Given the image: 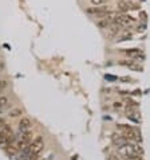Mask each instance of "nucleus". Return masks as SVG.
Instances as JSON below:
<instances>
[{"instance_id": "aec40b11", "label": "nucleus", "mask_w": 150, "mask_h": 160, "mask_svg": "<svg viewBox=\"0 0 150 160\" xmlns=\"http://www.w3.org/2000/svg\"><path fill=\"white\" fill-rule=\"evenodd\" d=\"M141 19H142V20L146 19V14H145V12H141Z\"/></svg>"}, {"instance_id": "9b49d317", "label": "nucleus", "mask_w": 150, "mask_h": 160, "mask_svg": "<svg viewBox=\"0 0 150 160\" xmlns=\"http://www.w3.org/2000/svg\"><path fill=\"white\" fill-rule=\"evenodd\" d=\"M118 9H119L121 12H126L130 9V4L127 3V1H125V0H121L119 3H118Z\"/></svg>"}, {"instance_id": "f3484780", "label": "nucleus", "mask_w": 150, "mask_h": 160, "mask_svg": "<svg viewBox=\"0 0 150 160\" xmlns=\"http://www.w3.org/2000/svg\"><path fill=\"white\" fill-rule=\"evenodd\" d=\"M114 108L115 109H122L123 108L122 102H119V101H115V102H114Z\"/></svg>"}, {"instance_id": "ddd939ff", "label": "nucleus", "mask_w": 150, "mask_h": 160, "mask_svg": "<svg viewBox=\"0 0 150 160\" xmlns=\"http://www.w3.org/2000/svg\"><path fill=\"white\" fill-rule=\"evenodd\" d=\"M96 24H98V27H99V28H109V26H110L111 23L107 20V19L103 18V20H99Z\"/></svg>"}, {"instance_id": "423d86ee", "label": "nucleus", "mask_w": 150, "mask_h": 160, "mask_svg": "<svg viewBox=\"0 0 150 160\" xmlns=\"http://www.w3.org/2000/svg\"><path fill=\"white\" fill-rule=\"evenodd\" d=\"M135 19L133 16H129L126 14H121V15H117V19H115V23L121 24V26H127L130 24L131 22H134Z\"/></svg>"}, {"instance_id": "412c9836", "label": "nucleus", "mask_w": 150, "mask_h": 160, "mask_svg": "<svg viewBox=\"0 0 150 160\" xmlns=\"http://www.w3.org/2000/svg\"><path fill=\"white\" fill-rule=\"evenodd\" d=\"M3 124H6V120L0 117V127H1V125H3Z\"/></svg>"}, {"instance_id": "f03ea898", "label": "nucleus", "mask_w": 150, "mask_h": 160, "mask_svg": "<svg viewBox=\"0 0 150 160\" xmlns=\"http://www.w3.org/2000/svg\"><path fill=\"white\" fill-rule=\"evenodd\" d=\"M46 147V143L44 139H43L42 135H38L32 139V141L28 144V147L24 151H21L20 154H31V155H40L43 152Z\"/></svg>"}, {"instance_id": "dca6fc26", "label": "nucleus", "mask_w": 150, "mask_h": 160, "mask_svg": "<svg viewBox=\"0 0 150 160\" xmlns=\"http://www.w3.org/2000/svg\"><path fill=\"white\" fill-rule=\"evenodd\" d=\"M106 1H107V0H91V4H93V6H102Z\"/></svg>"}, {"instance_id": "39448f33", "label": "nucleus", "mask_w": 150, "mask_h": 160, "mask_svg": "<svg viewBox=\"0 0 150 160\" xmlns=\"http://www.w3.org/2000/svg\"><path fill=\"white\" fill-rule=\"evenodd\" d=\"M111 141L114 143V145L118 148V147H121V145L126 144L129 140L126 139V136H125L123 133H113V135H111Z\"/></svg>"}, {"instance_id": "5701e85b", "label": "nucleus", "mask_w": 150, "mask_h": 160, "mask_svg": "<svg viewBox=\"0 0 150 160\" xmlns=\"http://www.w3.org/2000/svg\"><path fill=\"white\" fill-rule=\"evenodd\" d=\"M119 1H121V0H119Z\"/></svg>"}, {"instance_id": "6ab92c4d", "label": "nucleus", "mask_w": 150, "mask_h": 160, "mask_svg": "<svg viewBox=\"0 0 150 160\" xmlns=\"http://www.w3.org/2000/svg\"><path fill=\"white\" fill-rule=\"evenodd\" d=\"M109 160H119V157L114 156V155H110V157H109Z\"/></svg>"}, {"instance_id": "a211bd4d", "label": "nucleus", "mask_w": 150, "mask_h": 160, "mask_svg": "<svg viewBox=\"0 0 150 160\" xmlns=\"http://www.w3.org/2000/svg\"><path fill=\"white\" fill-rule=\"evenodd\" d=\"M4 67H6V65H4V62H1V61H0V73L3 71L4 70Z\"/></svg>"}, {"instance_id": "f8f14e48", "label": "nucleus", "mask_w": 150, "mask_h": 160, "mask_svg": "<svg viewBox=\"0 0 150 160\" xmlns=\"http://www.w3.org/2000/svg\"><path fill=\"white\" fill-rule=\"evenodd\" d=\"M8 105H9V97L4 96V94H0V109L6 108Z\"/></svg>"}, {"instance_id": "9d476101", "label": "nucleus", "mask_w": 150, "mask_h": 160, "mask_svg": "<svg viewBox=\"0 0 150 160\" xmlns=\"http://www.w3.org/2000/svg\"><path fill=\"white\" fill-rule=\"evenodd\" d=\"M8 144H11V143H9V140H8V137H7L6 135H4V133L0 130V148L4 149Z\"/></svg>"}, {"instance_id": "20e7f679", "label": "nucleus", "mask_w": 150, "mask_h": 160, "mask_svg": "<svg viewBox=\"0 0 150 160\" xmlns=\"http://www.w3.org/2000/svg\"><path fill=\"white\" fill-rule=\"evenodd\" d=\"M31 127H32V120H31L30 117H27V116H21L19 123H18V130L19 132L28 130V129H31Z\"/></svg>"}, {"instance_id": "6e6552de", "label": "nucleus", "mask_w": 150, "mask_h": 160, "mask_svg": "<svg viewBox=\"0 0 150 160\" xmlns=\"http://www.w3.org/2000/svg\"><path fill=\"white\" fill-rule=\"evenodd\" d=\"M123 53L130 58H139V55H141V50L139 48H125Z\"/></svg>"}, {"instance_id": "0eeeda50", "label": "nucleus", "mask_w": 150, "mask_h": 160, "mask_svg": "<svg viewBox=\"0 0 150 160\" xmlns=\"http://www.w3.org/2000/svg\"><path fill=\"white\" fill-rule=\"evenodd\" d=\"M24 113L23 108H20V106H16V108H12L11 110L8 112V117L9 118H18V117H21Z\"/></svg>"}, {"instance_id": "4be33fe9", "label": "nucleus", "mask_w": 150, "mask_h": 160, "mask_svg": "<svg viewBox=\"0 0 150 160\" xmlns=\"http://www.w3.org/2000/svg\"><path fill=\"white\" fill-rule=\"evenodd\" d=\"M43 160H50V159H43Z\"/></svg>"}, {"instance_id": "4468645a", "label": "nucleus", "mask_w": 150, "mask_h": 160, "mask_svg": "<svg viewBox=\"0 0 150 160\" xmlns=\"http://www.w3.org/2000/svg\"><path fill=\"white\" fill-rule=\"evenodd\" d=\"M8 81H7V79H0V94L3 93L4 90H6L7 88H8Z\"/></svg>"}, {"instance_id": "f257e3e1", "label": "nucleus", "mask_w": 150, "mask_h": 160, "mask_svg": "<svg viewBox=\"0 0 150 160\" xmlns=\"http://www.w3.org/2000/svg\"><path fill=\"white\" fill-rule=\"evenodd\" d=\"M118 154L123 157V159H130L134 156H141L142 155V148L137 143L134 141H127L126 144L118 147Z\"/></svg>"}, {"instance_id": "1a4fd4ad", "label": "nucleus", "mask_w": 150, "mask_h": 160, "mask_svg": "<svg viewBox=\"0 0 150 160\" xmlns=\"http://www.w3.org/2000/svg\"><path fill=\"white\" fill-rule=\"evenodd\" d=\"M40 155H31V154H21L16 160H39Z\"/></svg>"}, {"instance_id": "2eb2a0df", "label": "nucleus", "mask_w": 150, "mask_h": 160, "mask_svg": "<svg viewBox=\"0 0 150 160\" xmlns=\"http://www.w3.org/2000/svg\"><path fill=\"white\" fill-rule=\"evenodd\" d=\"M131 36H133V35H131V32H125L118 40H127V39H131Z\"/></svg>"}, {"instance_id": "7ed1b4c3", "label": "nucleus", "mask_w": 150, "mask_h": 160, "mask_svg": "<svg viewBox=\"0 0 150 160\" xmlns=\"http://www.w3.org/2000/svg\"><path fill=\"white\" fill-rule=\"evenodd\" d=\"M119 128L123 130V135L126 136V139L129 140V141H134V143L141 141V135L138 133L137 129L129 127V125H123V124H121Z\"/></svg>"}]
</instances>
